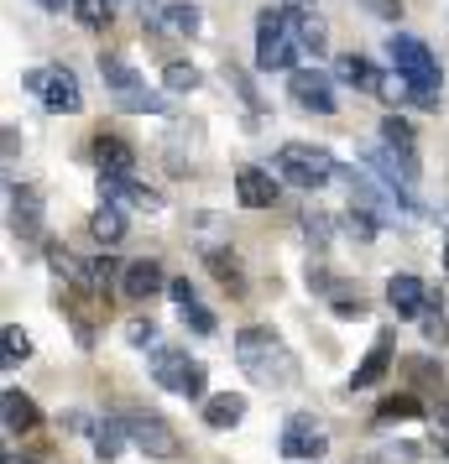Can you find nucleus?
Returning <instances> with one entry per match:
<instances>
[{
    "label": "nucleus",
    "mask_w": 449,
    "mask_h": 464,
    "mask_svg": "<svg viewBox=\"0 0 449 464\" xmlns=\"http://www.w3.org/2000/svg\"><path fill=\"white\" fill-rule=\"evenodd\" d=\"M236 360H240V371L257 381V386H267V392H282V386L298 381V355L272 329H261V324L236 334Z\"/></svg>",
    "instance_id": "nucleus-1"
},
{
    "label": "nucleus",
    "mask_w": 449,
    "mask_h": 464,
    "mask_svg": "<svg viewBox=\"0 0 449 464\" xmlns=\"http://www.w3.org/2000/svg\"><path fill=\"white\" fill-rule=\"evenodd\" d=\"M386 53H392V63H397V79L413 89V100H418L424 110L439 105V84H444V73H439V58L428 53L424 37H413V32H392Z\"/></svg>",
    "instance_id": "nucleus-2"
},
{
    "label": "nucleus",
    "mask_w": 449,
    "mask_h": 464,
    "mask_svg": "<svg viewBox=\"0 0 449 464\" xmlns=\"http://www.w3.org/2000/svg\"><path fill=\"white\" fill-rule=\"evenodd\" d=\"M298 32H293V16H288V5L282 11H261L257 16V68L261 73H298Z\"/></svg>",
    "instance_id": "nucleus-3"
},
{
    "label": "nucleus",
    "mask_w": 449,
    "mask_h": 464,
    "mask_svg": "<svg viewBox=\"0 0 449 464\" xmlns=\"http://www.w3.org/2000/svg\"><path fill=\"white\" fill-rule=\"evenodd\" d=\"M272 168H278V178L293 183V188H324L329 178H340V162L324 147H314V141H288V147H278Z\"/></svg>",
    "instance_id": "nucleus-4"
},
{
    "label": "nucleus",
    "mask_w": 449,
    "mask_h": 464,
    "mask_svg": "<svg viewBox=\"0 0 449 464\" xmlns=\"http://www.w3.org/2000/svg\"><path fill=\"white\" fill-rule=\"evenodd\" d=\"M22 84H26V94H37L53 115H79V110H84V89H79V79H73L68 68H32Z\"/></svg>",
    "instance_id": "nucleus-5"
},
{
    "label": "nucleus",
    "mask_w": 449,
    "mask_h": 464,
    "mask_svg": "<svg viewBox=\"0 0 449 464\" xmlns=\"http://www.w3.org/2000/svg\"><path fill=\"white\" fill-rule=\"evenodd\" d=\"M121 422H126V439L136 443L147 459H178V433L168 428V418H162V412L131 407V412H121Z\"/></svg>",
    "instance_id": "nucleus-6"
},
{
    "label": "nucleus",
    "mask_w": 449,
    "mask_h": 464,
    "mask_svg": "<svg viewBox=\"0 0 449 464\" xmlns=\"http://www.w3.org/2000/svg\"><path fill=\"white\" fill-rule=\"evenodd\" d=\"M151 381L168 386V392H178V397H189V401L204 397V365L189 360L183 350H157V355H151Z\"/></svg>",
    "instance_id": "nucleus-7"
},
{
    "label": "nucleus",
    "mask_w": 449,
    "mask_h": 464,
    "mask_svg": "<svg viewBox=\"0 0 449 464\" xmlns=\"http://www.w3.org/2000/svg\"><path fill=\"white\" fill-rule=\"evenodd\" d=\"M340 183L350 188V209L356 214L376 219V225H392V219H397V193H382L361 168H340Z\"/></svg>",
    "instance_id": "nucleus-8"
},
{
    "label": "nucleus",
    "mask_w": 449,
    "mask_h": 464,
    "mask_svg": "<svg viewBox=\"0 0 449 464\" xmlns=\"http://www.w3.org/2000/svg\"><path fill=\"white\" fill-rule=\"evenodd\" d=\"M282 459H298V464H319L329 454V439H324V428L308 412H293V418L282 422Z\"/></svg>",
    "instance_id": "nucleus-9"
},
{
    "label": "nucleus",
    "mask_w": 449,
    "mask_h": 464,
    "mask_svg": "<svg viewBox=\"0 0 449 464\" xmlns=\"http://www.w3.org/2000/svg\"><path fill=\"white\" fill-rule=\"evenodd\" d=\"M142 22L151 32H172V37H199L204 11L193 0H142Z\"/></svg>",
    "instance_id": "nucleus-10"
},
{
    "label": "nucleus",
    "mask_w": 449,
    "mask_h": 464,
    "mask_svg": "<svg viewBox=\"0 0 449 464\" xmlns=\"http://www.w3.org/2000/svg\"><path fill=\"white\" fill-rule=\"evenodd\" d=\"M288 94H293V105L298 110L335 115V89H329V79H324L319 68H298V73H288Z\"/></svg>",
    "instance_id": "nucleus-11"
},
{
    "label": "nucleus",
    "mask_w": 449,
    "mask_h": 464,
    "mask_svg": "<svg viewBox=\"0 0 449 464\" xmlns=\"http://www.w3.org/2000/svg\"><path fill=\"white\" fill-rule=\"evenodd\" d=\"M5 198H11V230L22 240H43V193L32 183H11Z\"/></svg>",
    "instance_id": "nucleus-12"
},
{
    "label": "nucleus",
    "mask_w": 449,
    "mask_h": 464,
    "mask_svg": "<svg viewBox=\"0 0 449 464\" xmlns=\"http://www.w3.org/2000/svg\"><path fill=\"white\" fill-rule=\"evenodd\" d=\"M386 303L397 308V318H428L434 314V297H428V287L413 272H397L386 282Z\"/></svg>",
    "instance_id": "nucleus-13"
},
{
    "label": "nucleus",
    "mask_w": 449,
    "mask_h": 464,
    "mask_svg": "<svg viewBox=\"0 0 449 464\" xmlns=\"http://www.w3.org/2000/svg\"><path fill=\"white\" fill-rule=\"evenodd\" d=\"M382 147L403 162V172L418 183V136H413V121L407 115H386L382 121Z\"/></svg>",
    "instance_id": "nucleus-14"
},
{
    "label": "nucleus",
    "mask_w": 449,
    "mask_h": 464,
    "mask_svg": "<svg viewBox=\"0 0 449 464\" xmlns=\"http://www.w3.org/2000/svg\"><path fill=\"white\" fill-rule=\"evenodd\" d=\"M236 198L246 209H272V204H278V178L267 168H240L236 172Z\"/></svg>",
    "instance_id": "nucleus-15"
},
{
    "label": "nucleus",
    "mask_w": 449,
    "mask_h": 464,
    "mask_svg": "<svg viewBox=\"0 0 449 464\" xmlns=\"http://www.w3.org/2000/svg\"><path fill=\"white\" fill-rule=\"evenodd\" d=\"M162 287H168V282H162V266H157V261H131L126 272H121V293H126L131 303H147V297H157Z\"/></svg>",
    "instance_id": "nucleus-16"
},
{
    "label": "nucleus",
    "mask_w": 449,
    "mask_h": 464,
    "mask_svg": "<svg viewBox=\"0 0 449 464\" xmlns=\"http://www.w3.org/2000/svg\"><path fill=\"white\" fill-rule=\"evenodd\" d=\"M94 162H100V178H131L136 172V151L121 136H94Z\"/></svg>",
    "instance_id": "nucleus-17"
},
{
    "label": "nucleus",
    "mask_w": 449,
    "mask_h": 464,
    "mask_svg": "<svg viewBox=\"0 0 449 464\" xmlns=\"http://www.w3.org/2000/svg\"><path fill=\"white\" fill-rule=\"evenodd\" d=\"M100 193H105V204H136V209H162V198L151 188H142L136 178H100Z\"/></svg>",
    "instance_id": "nucleus-18"
},
{
    "label": "nucleus",
    "mask_w": 449,
    "mask_h": 464,
    "mask_svg": "<svg viewBox=\"0 0 449 464\" xmlns=\"http://www.w3.org/2000/svg\"><path fill=\"white\" fill-rule=\"evenodd\" d=\"M100 79L110 84V94H115V100L147 94V89H142V79H136V68H131L126 58H115V53H100Z\"/></svg>",
    "instance_id": "nucleus-19"
},
{
    "label": "nucleus",
    "mask_w": 449,
    "mask_h": 464,
    "mask_svg": "<svg viewBox=\"0 0 449 464\" xmlns=\"http://www.w3.org/2000/svg\"><path fill=\"white\" fill-rule=\"evenodd\" d=\"M0 412H5V433H32V428L43 422L37 401L26 397V392H16V386H11V392L0 397Z\"/></svg>",
    "instance_id": "nucleus-20"
},
{
    "label": "nucleus",
    "mask_w": 449,
    "mask_h": 464,
    "mask_svg": "<svg viewBox=\"0 0 449 464\" xmlns=\"http://www.w3.org/2000/svg\"><path fill=\"white\" fill-rule=\"evenodd\" d=\"M335 79H340V84H350V89H361V94H376V89H382V73L366 63L361 53H345V58H335Z\"/></svg>",
    "instance_id": "nucleus-21"
},
{
    "label": "nucleus",
    "mask_w": 449,
    "mask_h": 464,
    "mask_svg": "<svg viewBox=\"0 0 449 464\" xmlns=\"http://www.w3.org/2000/svg\"><path fill=\"white\" fill-rule=\"evenodd\" d=\"M386 365H392V334H382L371 344V355L356 365V376H350V392H366V386H376L386 376Z\"/></svg>",
    "instance_id": "nucleus-22"
},
{
    "label": "nucleus",
    "mask_w": 449,
    "mask_h": 464,
    "mask_svg": "<svg viewBox=\"0 0 449 464\" xmlns=\"http://www.w3.org/2000/svg\"><path fill=\"white\" fill-rule=\"evenodd\" d=\"M204 266H210L214 282H220L230 297H246V272H240V261L230 251H220V246H214V251H204Z\"/></svg>",
    "instance_id": "nucleus-23"
},
{
    "label": "nucleus",
    "mask_w": 449,
    "mask_h": 464,
    "mask_svg": "<svg viewBox=\"0 0 449 464\" xmlns=\"http://www.w3.org/2000/svg\"><path fill=\"white\" fill-rule=\"evenodd\" d=\"M240 418H246V397H240V392L204 397V422H210V428H220V433H225V428H236Z\"/></svg>",
    "instance_id": "nucleus-24"
},
{
    "label": "nucleus",
    "mask_w": 449,
    "mask_h": 464,
    "mask_svg": "<svg viewBox=\"0 0 449 464\" xmlns=\"http://www.w3.org/2000/svg\"><path fill=\"white\" fill-rule=\"evenodd\" d=\"M89 235L100 246H121L126 240V214H121V204H100V209L89 214Z\"/></svg>",
    "instance_id": "nucleus-25"
},
{
    "label": "nucleus",
    "mask_w": 449,
    "mask_h": 464,
    "mask_svg": "<svg viewBox=\"0 0 449 464\" xmlns=\"http://www.w3.org/2000/svg\"><path fill=\"white\" fill-rule=\"evenodd\" d=\"M89 439H94V454H100L105 464L131 443V439H126V422H121V418H100L94 428H89Z\"/></svg>",
    "instance_id": "nucleus-26"
},
{
    "label": "nucleus",
    "mask_w": 449,
    "mask_h": 464,
    "mask_svg": "<svg viewBox=\"0 0 449 464\" xmlns=\"http://www.w3.org/2000/svg\"><path fill=\"white\" fill-rule=\"evenodd\" d=\"M418 412H424V401L413 397V392H403V397H386L376 407V422H403V418H418Z\"/></svg>",
    "instance_id": "nucleus-27"
},
{
    "label": "nucleus",
    "mask_w": 449,
    "mask_h": 464,
    "mask_svg": "<svg viewBox=\"0 0 449 464\" xmlns=\"http://www.w3.org/2000/svg\"><path fill=\"white\" fill-rule=\"evenodd\" d=\"M162 84H168L172 94H193V89H199V68L193 63H168L162 68Z\"/></svg>",
    "instance_id": "nucleus-28"
},
{
    "label": "nucleus",
    "mask_w": 449,
    "mask_h": 464,
    "mask_svg": "<svg viewBox=\"0 0 449 464\" xmlns=\"http://www.w3.org/2000/svg\"><path fill=\"white\" fill-rule=\"evenodd\" d=\"M73 16L100 32V26H110V16H115V11H110V0H73Z\"/></svg>",
    "instance_id": "nucleus-29"
},
{
    "label": "nucleus",
    "mask_w": 449,
    "mask_h": 464,
    "mask_svg": "<svg viewBox=\"0 0 449 464\" xmlns=\"http://www.w3.org/2000/svg\"><path fill=\"white\" fill-rule=\"evenodd\" d=\"M32 355V339H26L22 324H5V365H22Z\"/></svg>",
    "instance_id": "nucleus-30"
},
{
    "label": "nucleus",
    "mask_w": 449,
    "mask_h": 464,
    "mask_svg": "<svg viewBox=\"0 0 449 464\" xmlns=\"http://www.w3.org/2000/svg\"><path fill=\"white\" fill-rule=\"evenodd\" d=\"M178 314H183V324H189L193 334H214V329H220V324H214V314L204 308V303H199V297H193V303H183Z\"/></svg>",
    "instance_id": "nucleus-31"
},
{
    "label": "nucleus",
    "mask_w": 449,
    "mask_h": 464,
    "mask_svg": "<svg viewBox=\"0 0 449 464\" xmlns=\"http://www.w3.org/2000/svg\"><path fill=\"white\" fill-rule=\"evenodd\" d=\"M115 105L126 110V115H162V110H168V100H162V94H131V100H115Z\"/></svg>",
    "instance_id": "nucleus-32"
},
{
    "label": "nucleus",
    "mask_w": 449,
    "mask_h": 464,
    "mask_svg": "<svg viewBox=\"0 0 449 464\" xmlns=\"http://www.w3.org/2000/svg\"><path fill=\"white\" fill-rule=\"evenodd\" d=\"M303 235H308V240L324 251V246H329V235H335V225H329L319 209H303Z\"/></svg>",
    "instance_id": "nucleus-33"
},
{
    "label": "nucleus",
    "mask_w": 449,
    "mask_h": 464,
    "mask_svg": "<svg viewBox=\"0 0 449 464\" xmlns=\"http://www.w3.org/2000/svg\"><path fill=\"white\" fill-rule=\"evenodd\" d=\"M115 261H110V256H94V261H89V293H105L110 282H115Z\"/></svg>",
    "instance_id": "nucleus-34"
},
{
    "label": "nucleus",
    "mask_w": 449,
    "mask_h": 464,
    "mask_svg": "<svg viewBox=\"0 0 449 464\" xmlns=\"http://www.w3.org/2000/svg\"><path fill=\"white\" fill-rule=\"evenodd\" d=\"M225 79H230V89H236L240 100H246V110H261V94H257V89H251V79H246V73H240L236 63L225 68Z\"/></svg>",
    "instance_id": "nucleus-35"
},
{
    "label": "nucleus",
    "mask_w": 449,
    "mask_h": 464,
    "mask_svg": "<svg viewBox=\"0 0 449 464\" xmlns=\"http://www.w3.org/2000/svg\"><path fill=\"white\" fill-rule=\"evenodd\" d=\"M371 16H382V22H403V0H361Z\"/></svg>",
    "instance_id": "nucleus-36"
},
{
    "label": "nucleus",
    "mask_w": 449,
    "mask_h": 464,
    "mask_svg": "<svg viewBox=\"0 0 449 464\" xmlns=\"http://www.w3.org/2000/svg\"><path fill=\"white\" fill-rule=\"evenodd\" d=\"M424 334L434 339V344H449V318L439 314V308H434V314L424 318Z\"/></svg>",
    "instance_id": "nucleus-37"
},
{
    "label": "nucleus",
    "mask_w": 449,
    "mask_h": 464,
    "mask_svg": "<svg viewBox=\"0 0 449 464\" xmlns=\"http://www.w3.org/2000/svg\"><path fill=\"white\" fill-rule=\"evenodd\" d=\"M126 339H131V344H151V339H157L151 318H147V324H142V318H136V324H126Z\"/></svg>",
    "instance_id": "nucleus-38"
},
{
    "label": "nucleus",
    "mask_w": 449,
    "mask_h": 464,
    "mask_svg": "<svg viewBox=\"0 0 449 464\" xmlns=\"http://www.w3.org/2000/svg\"><path fill=\"white\" fill-rule=\"evenodd\" d=\"M168 297L178 303V308H183V303H193V282H189V276H178V282H168Z\"/></svg>",
    "instance_id": "nucleus-39"
},
{
    "label": "nucleus",
    "mask_w": 449,
    "mask_h": 464,
    "mask_svg": "<svg viewBox=\"0 0 449 464\" xmlns=\"http://www.w3.org/2000/svg\"><path fill=\"white\" fill-rule=\"evenodd\" d=\"M335 314H340V318H361L366 303H361V297H335Z\"/></svg>",
    "instance_id": "nucleus-40"
},
{
    "label": "nucleus",
    "mask_w": 449,
    "mask_h": 464,
    "mask_svg": "<svg viewBox=\"0 0 449 464\" xmlns=\"http://www.w3.org/2000/svg\"><path fill=\"white\" fill-rule=\"evenodd\" d=\"M288 11H314V0H288Z\"/></svg>",
    "instance_id": "nucleus-41"
},
{
    "label": "nucleus",
    "mask_w": 449,
    "mask_h": 464,
    "mask_svg": "<svg viewBox=\"0 0 449 464\" xmlns=\"http://www.w3.org/2000/svg\"><path fill=\"white\" fill-rule=\"evenodd\" d=\"M63 5H73V0H43V11H63Z\"/></svg>",
    "instance_id": "nucleus-42"
},
{
    "label": "nucleus",
    "mask_w": 449,
    "mask_h": 464,
    "mask_svg": "<svg viewBox=\"0 0 449 464\" xmlns=\"http://www.w3.org/2000/svg\"><path fill=\"white\" fill-rule=\"evenodd\" d=\"M439 422H444V428H449V401H444V407H439Z\"/></svg>",
    "instance_id": "nucleus-43"
},
{
    "label": "nucleus",
    "mask_w": 449,
    "mask_h": 464,
    "mask_svg": "<svg viewBox=\"0 0 449 464\" xmlns=\"http://www.w3.org/2000/svg\"><path fill=\"white\" fill-rule=\"evenodd\" d=\"M444 266H449V251H444Z\"/></svg>",
    "instance_id": "nucleus-44"
}]
</instances>
